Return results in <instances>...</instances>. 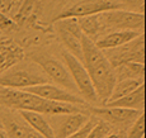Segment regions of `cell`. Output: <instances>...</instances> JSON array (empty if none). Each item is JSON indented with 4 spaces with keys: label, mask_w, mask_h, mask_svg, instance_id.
Wrapping results in <instances>:
<instances>
[{
    "label": "cell",
    "mask_w": 146,
    "mask_h": 138,
    "mask_svg": "<svg viewBox=\"0 0 146 138\" xmlns=\"http://www.w3.org/2000/svg\"><path fill=\"white\" fill-rule=\"evenodd\" d=\"M29 57L32 58L33 62L41 67L46 76H48L53 83H56V85L69 90L74 94L78 92L76 86H75L74 81L70 76L69 70L62 62H60L53 56L44 52H32Z\"/></svg>",
    "instance_id": "cell-4"
},
{
    "label": "cell",
    "mask_w": 146,
    "mask_h": 138,
    "mask_svg": "<svg viewBox=\"0 0 146 138\" xmlns=\"http://www.w3.org/2000/svg\"><path fill=\"white\" fill-rule=\"evenodd\" d=\"M145 136V115L142 113L131 124L130 131L126 138H144Z\"/></svg>",
    "instance_id": "cell-21"
},
{
    "label": "cell",
    "mask_w": 146,
    "mask_h": 138,
    "mask_svg": "<svg viewBox=\"0 0 146 138\" xmlns=\"http://www.w3.org/2000/svg\"><path fill=\"white\" fill-rule=\"evenodd\" d=\"M18 114L21 115L22 119L33 131H36L38 134H41L43 138H55L51 125H50L48 120H47V118H44L43 114L36 113V112H28V110H19Z\"/></svg>",
    "instance_id": "cell-15"
},
{
    "label": "cell",
    "mask_w": 146,
    "mask_h": 138,
    "mask_svg": "<svg viewBox=\"0 0 146 138\" xmlns=\"http://www.w3.org/2000/svg\"><path fill=\"white\" fill-rule=\"evenodd\" d=\"M50 83L46 76L35 72L32 70L9 69L0 74V88L9 89H26L29 86Z\"/></svg>",
    "instance_id": "cell-9"
},
{
    "label": "cell",
    "mask_w": 146,
    "mask_h": 138,
    "mask_svg": "<svg viewBox=\"0 0 146 138\" xmlns=\"http://www.w3.org/2000/svg\"><path fill=\"white\" fill-rule=\"evenodd\" d=\"M109 131H111V127H109L108 123L98 119L97 123L94 124V127L88 133L86 138H104L107 134L109 133Z\"/></svg>",
    "instance_id": "cell-22"
},
{
    "label": "cell",
    "mask_w": 146,
    "mask_h": 138,
    "mask_svg": "<svg viewBox=\"0 0 146 138\" xmlns=\"http://www.w3.org/2000/svg\"><path fill=\"white\" fill-rule=\"evenodd\" d=\"M48 123L51 125L55 138H66L85 124L89 119L88 114H84L83 110L76 113L48 115Z\"/></svg>",
    "instance_id": "cell-11"
},
{
    "label": "cell",
    "mask_w": 146,
    "mask_h": 138,
    "mask_svg": "<svg viewBox=\"0 0 146 138\" xmlns=\"http://www.w3.org/2000/svg\"><path fill=\"white\" fill-rule=\"evenodd\" d=\"M107 106H119V108L136 109V110H144L145 108V85L142 84L136 90L131 91L130 94L116 99L113 101L106 103Z\"/></svg>",
    "instance_id": "cell-16"
},
{
    "label": "cell",
    "mask_w": 146,
    "mask_h": 138,
    "mask_svg": "<svg viewBox=\"0 0 146 138\" xmlns=\"http://www.w3.org/2000/svg\"><path fill=\"white\" fill-rule=\"evenodd\" d=\"M126 5L123 3L113 1V0H81L76 4L62 10L53 22L66 18H83V17L95 15L103 12H109L114 9H125Z\"/></svg>",
    "instance_id": "cell-6"
},
{
    "label": "cell",
    "mask_w": 146,
    "mask_h": 138,
    "mask_svg": "<svg viewBox=\"0 0 146 138\" xmlns=\"http://www.w3.org/2000/svg\"><path fill=\"white\" fill-rule=\"evenodd\" d=\"M97 120H98V118H97V119H95V118H89L88 122L81 127L80 129H78L76 132H74V133L70 134V136L66 137V138H86L88 133L90 132V129L93 128L94 124L97 123Z\"/></svg>",
    "instance_id": "cell-23"
},
{
    "label": "cell",
    "mask_w": 146,
    "mask_h": 138,
    "mask_svg": "<svg viewBox=\"0 0 146 138\" xmlns=\"http://www.w3.org/2000/svg\"><path fill=\"white\" fill-rule=\"evenodd\" d=\"M104 138H121V137H119V134H117V133H111V134H107Z\"/></svg>",
    "instance_id": "cell-25"
},
{
    "label": "cell",
    "mask_w": 146,
    "mask_h": 138,
    "mask_svg": "<svg viewBox=\"0 0 146 138\" xmlns=\"http://www.w3.org/2000/svg\"><path fill=\"white\" fill-rule=\"evenodd\" d=\"M0 106L10 110H28L43 115H57L81 112L78 105L67 103H58L21 89L0 88Z\"/></svg>",
    "instance_id": "cell-2"
},
{
    "label": "cell",
    "mask_w": 146,
    "mask_h": 138,
    "mask_svg": "<svg viewBox=\"0 0 146 138\" xmlns=\"http://www.w3.org/2000/svg\"><path fill=\"white\" fill-rule=\"evenodd\" d=\"M37 4H38V0H24L22 7L19 8L18 14L15 15V19L18 22H24L28 18H31L36 12Z\"/></svg>",
    "instance_id": "cell-20"
},
{
    "label": "cell",
    "mask_w": 146,
    "mask_h": 138,
    "mask_svg": "<svg viewBox=\"0 0 146 138\" xmlns=\"http://www.w3.org/2000/svg\"><path fill=\"white\" fill-rule=\"evenodd\" d=\"M28 92H32L35 95L43 98V99L51 100V101H58V103H67V104H74V105H83L85 101L81 96L78 94L69 91V90L61 88L58 85H53V84L46 83L40 84V85L29 86V88L23 89Z\"/></svg>",
    "instance_id": "cell-12"
},
{
    "label": "cell",
    "mask_w": 146,
    "mask_h": 138,
    "mask_svg": "<svg viewBox=\"0 0 146 138\" xmlns=\"http://www.w3.org/2000/svg\"><path fill=\"white\" fill-rule=\"evenodd\" d=\"M113 69L117 81L123 79H144L145 75V63L125 62L117 65Z\"/></svg>",
    "instance_id": "cell-19"
},
{
    "label": "cell",
    "mask_w": 146,
    "mask_h": 138,
    "mask_svg": "<svg viewBox=\"0 0 146 138\" xmlns=\"http://www.w3.org/2000/svg\"><path fill=\"white\" fill-rule=\"evenodd\" d=\"M23 58V52L13 44H0V74Z\"/></svg>",
    "instance_id": "cell-17"
},
{
    "label": "cell",
    "mask_w": 146,
    "mask_h": 138,
    "mask_svg": "<svg viewBox=\"0 0 146 138\" xmlns=\"http://www.w3.org/2000/svg\"><path fill=\"white\" fill-rule=\"evenodd\" d=\"M144 22V13L130 12L126 9H114L109 10V12H103L100 14H95V37H99V34L104 36L108 32H113V30H142Z\"/></svg>",
    "instance_id": "cell-3"
},
{
    "label": "cell",
    "mask_w": 146,
    "mask_h": 138,
    "mask_svg": "<svg viewBox=\"0 0 146 138\" xmlns=\"http://www.w3.org/2000/svg\"><path fill=\"white\" fill-rule=\"evenodd\" d=\"M3 4H4V0H0V7H1Z\"/></svg>",
    "instance_id": "cell-28"
},
{
    "label": "cell",
    "mask_w": 146,
    "mask_h": 138,
    "mask_svg": "<svg viewBox=\"0 0 146 138\" xmlns=\"http://www.w3.org/2000/svg\"><path fill=\"white\" fill-rule=\"evenodd\" d=\"M56 28H57L58 36L61 42L66 47L67 52L81 61L83 52H81V37L83 32L80 25L78 23L76 18H66L56 20Z\"/></svg>",
    "instance_id": "cell-8"
},
{
    "label": "cell",
    "mask_w": 146,
    "mask_h": 138,
    "mask_svg": "<svg viewBox=\"0 0 146 138\" xmlns=\"http://www.w3.org/2000/svg\"><path fill=\"white\" fill-rule=\"evenodd\" d=\"M142 84H144V79H123V80L116 81V84H114L113 89H112V91H111V95H109L108 100H107L106 103L119 99V98L130 94L131 91L136 90L139 86H141Z\"/></svg>",
    "instance_id": "cell-18"
},
{
    "label": "cell",
    "mask_w": 146,
    "mask_h": 138,
    "mask_svg": "<svg viewBox=\"0 0 146 138\" xmlns=\"http://www.w3.org/2000/svg\"><path fill=\"white\" fill-rule=\"evenodd\" d=\"M81 52H83L81 62L90 76L99 103L104 104L108 100L112 89L117 81L114 69L107 60L104 52L98 48L94 42L84 33L81 37Z\"/></svg>",
    "instance_id": "cell-1"
},
{
    "label": "cell",
    "mask_w": 146,
    "mask_h": 138,
    "mask_svg": "<svg viewBox=\"0 0 146 138\" xmlns=\"http://www.w3.org/2000/svg\"><path fill=\"white\" fill-rule=\"evenodd\" d=\"M1 129H4V124H3L1 119H0V131H1Z\"/></svg>",
    "instance_id": "cell-27"
},
{
    "label": "cell",
    "mask_w": 146,
    "mask_h": 138,
    "mask_svg": "<svg viewBox=\"0 0 146 138\" xmlns=\"http://www.w3.org/2000/svg\"><path fill=\"white\" fill-rule=\"evenodd\" d=\"M0 113L8 138H43L41 134L33 131L19 114L18 117H14L12 112L4 110V108L0 110Z\"/></svg>",
    "instance_id": "cell-13"
},
{
    "label": "cell",
    "mask_w": 146,
    "mask_h": 138,
    "mask_svg": "<svg viewBox=\"0 0 146 138\" xmlns=\"http://www.w3.org/2000/svg\"><path fill=\"white\" fill-rule=\"evenodd\" d=\"M90 112L98 119L114 127L131 125L140 115L144 113V110L119 108V106H107V105H104L103 108H99V106L90 108Z\"/></svg>",
    "instance_id": "cell-10"
},
{
    "label": "cell",
    "mask_w": 146,
    "mask_h": 138,
    "mask_svg": "<svg viewBox=\"0 0 146 138\" xmlns=\"http://www.w3.org/2000/svg\"><path fill=\"white\" fill-rule=\"evenodd\" d=\"M13 27H15V22L0 12V30H9Z\"/></svg>",
    "instance_id": "cell-24"
},
{
    "label": "cell",
    "mask_w": 146,
    "mask_h": 138,
    "mask_svg": "<svg viewBox=\"0 0 146 138\" xmlns=\"http://www.w3.org/2000/svg\"><path fill=\"white\" fill-rule=\"evenodd\" d=\"M142 33H144L142 30H131V29L113 30V32L107 33L103 37L98 38L97 41H93V42L99 50L106 51V50H112V48L122 46V44L127 43V42L139 37Z\"/></svg>",
    "instance_id": "cell-14"
},
{
    "label": "cell",
    "mask_w": 146,
    "mask_h": 138,
    "mask_svg": "<svg viewBox=\"0 0 146 138\" xmlns=\"http://www.w3.org/2000/svg\"><path fill=\"white\" fill-rule=\"evenodd\" d=\"M0 138H8V136H7V132H5V129H1V131H0Z\"/></svg>",
    "instance_id": "cell-26"
},
{
    "label": "cell",
    "mask_w": 146,
    "mask_h": 138,
    "mask_svg": "<svg viewBox=\"0 0 146 138\" xmlns=\"http://www.w3.org/2000/svg\"><path fill=\"white\" fill-rule=\"evenodd\" d=\"M62 58L64 62H65V66L67 67V70L70 72V76H71L72 81H74L75 86H76L78 94H80L84 101H86L89 104L99 103L93 83L90 80V76L85 70L83 62L78 60L75 56H72L71 53H69L67 51L62 52Z\"/></svg>",
    "instance_id": "cell-5"
},
{
    "label": "cell",
    "mask_w": 146,
    "mask_h": 138,
    "mask_svg": "<svg viewBox=\"0 0 146 138\" xmlns=\"http://www.w3.org/2000/svg\"><path fill=\"white\" fill-rule=\"evenodd\" d=\"M108 51L106 55L107 60L109 61L112 67L125 62H137L145 63V43H144V33L140 34L132 41L122 44L119 47Z\"/></svg>",
    "instance_id": "cell-7"
}]
</instances>
